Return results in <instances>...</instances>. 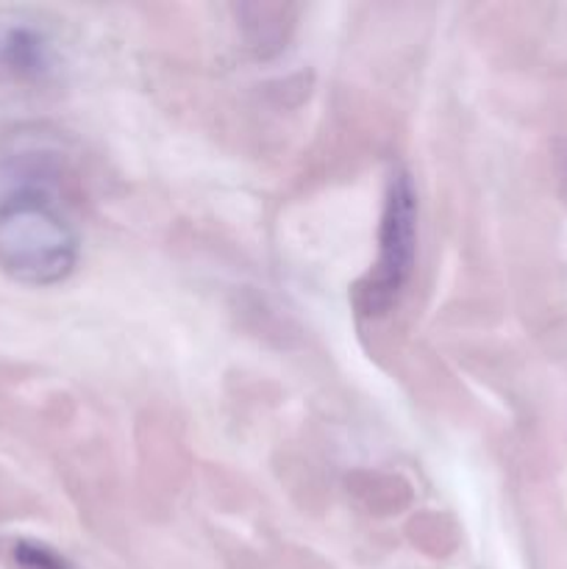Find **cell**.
I'll list each match as a JSON object with an SVG mask.
<instances>
[{
    "mask_svg": "<svg viewBox=\"0 0 567 569\" xmlns=\"http://www.w3.org/2000/svg\"><path fill=\"white\" fill-rule=\"evenodd\" d=\"M78 264L76 228L39 187L0 200V270L26 287H53Z\"/></svg>",
    "mask_w": 567,
    "mask_h": 569,
    "instance_id": "1",
    "label": "cell"
},
{
    "mask_svg": "<svg viewBox=\"0 0 567 569\" xmlns=\"http://www.w3.org/2000/svg\"><path fill=\"white\" fill-rule=\"evenodd\" d=\"M417 203L415 189L406 176H392L384 203L381 237H378V259L370 276L359 287V303L365 315H387L392 303H398L406 281L415 264L417 239Z\"/></svg>",
    "mask_w": 567,
    "mask_h": 569,
    "instance_id": "2",
    "label": "cell"
},
{
    "mask_svg": "<svg viewBox=\"0 0 567 569\" xmlns=\"http://www.w3.org/2000/svg\"><path fill=\"white\" fill-rule=\"evenodd\" d=\"M0 56L22 76H37L44 70V42L31 28H9L0 37Z\"/></svg>",
    "mask_w": 567,
    "mask_h": 569,
    "instance_id": "3",
    "label": "cell"
}]
</instances>
